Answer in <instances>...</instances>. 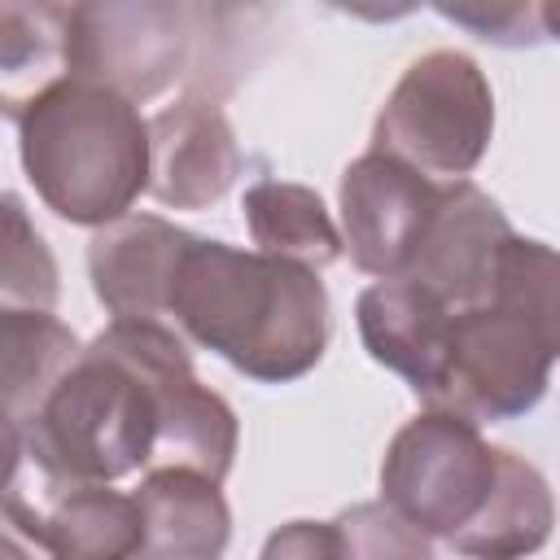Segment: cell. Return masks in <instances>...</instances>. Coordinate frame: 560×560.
Returning a JSON list of instances; mask_svg holds the SVG:
<instances>
[{"instance_id":"cell-6","label":"cell","mask_w":560,"mask_h":560,"mask_svg":"<svg viewBox=\"0 0 560 560\" xmlns=\"http://www.w3.org/2000/svg\"><path fill=\"white\" fill-rule=\"evenodd\" d=\"M499 468V446L481 438V424L424 407L385 446L381 503L394 508L424 538H455L486 503Z\"/></svg>"},{"instance_id":"cell-8","label":"cell","mask_w":560,"mask_h":560,"mask_svg":"<svg viewBox=\"0 0 560 560\" xmlns=\"http://www.w3.org/2000/svg\"><path fill=\"white\" fill-rule=\"evenodd\" d=\"M192 4H70V79L109 88L131 105L184 83Z\"/></svg>"},{"instance_id":"cell-12","label":"cell","mask_w":560,"mask_h":560,"mask_svg":"<svg viewBox=\"0 0 560 560\" xmlns=\"http://www.w3.org/2000/svg\"><path fill=\"white\" fill-rule=\"evenodd\" d=\"M192 245V232L175 228L162 214H122L92 232L88 241V280L96 302L114 319H162L171 311L179 262Z\"/></svg>"},{"instance_id":"cell-23","label":"cell","mask_w":560,"mask_h":560,"mask_svg":"<svg viewBox=\"0 0 560 560\" xmlns=\"http://www.w3.org/2000/svg\"><path fill=\"white\" fill-rule=\"evenodd\" d=\"M438 18L472 31L486 44L499 48H525V44H542L556 31V4L542 0H481V4H438Z\"/></svg>"},{"instance_id":"cell-22","label":"cell","mask_w":560,"mask_h":560,"mask_svg":"<svg viewBox=\"0 0 560 560\" xmlns=\"http://www.w3.org/2000/svg\"><path fill=\"white\" fill-rule=\"evenodd\" d=\"M332 525L350 560H433V538H424L381 499L346 508L341 516H332Z\"/></svg>"},{"instance_id":"cell-9","label":"cell","mask_w":560,"mask_h":560,"mask_svg":"<svg viewBox=\"0 0 560 560\" xmlns=\"http://www.w3.org/2000/svg\"><path fill=\"white\" fill-rule=\"evenodd\" d=\"M442 201V184L385 158L363 153L341 171L337 206H341V249H350V262L363 276L398 280Z\"/></svg>"},{"instance_id":"cell-14","label":"cell","mask_w":560,"mask_h":560,"mask_svg":"<svg viewBox=\"0 0 560 560\" xmlns=\"http://www.w3.org/2000/svg\"><path fill=\"white\" fill-rule=\"evenodd\" d=\"M136 560H223L232 512L219 481L188 468H149L136 486Z\"/></svg>"},{"instance_id":"cell-2","label":"cell","mask_w":560,"mask_h":560,"mask_svg":"<svg viewBox=\"0 0 560 560\" xmlns=\"http://www.w3.org/2000/svg\"><path fill=\"white\" fill-rule=\"evenodd\" d=\"M18 153L39 201L96 232L149 184V118L109 88L66 79L18 122Z\"/></svg>"},{"instance_id":"cell-25","label":"cell","mask_w":560,"mask_h":560,"mask_svg":"<svg viewBox=\"0 0 560 560\" xmlns=\"http://www.w3.org/2000/svg\"><path fill=\"white\" fill-rule=\"evenodd\" d=\"M18 459H22V424H18L13 416L0 411V490L9 486Z\"/></svg>"},{"instance_id":"cell-19","label":"cell","mask_w":560,"mask_h":560,"mask_svg":"<svg viewBox=\"0 0 560 560\" xmlns=\"http://www.w3.org/2000/svg\"><path fill=\"white\" fill-rule=\"evenodd\" d=\"M271 9L241 4H192V57L184 70V96L223 101L262 57Z\"/></svg>"},{"instance_id":"cell-18","label":"cell","mask_w":560,"mask_h":560,"mask_svg":"<svg viewBox=\"0 0 560 560\" xmlns=\"http://www.w3.org/2000/svg\"><path fill=\"white\" fill-rule=\"evenodd\" d=\"M83 341L52 311L0 302V411L26 424L52 385L74 368Z\"/></svg>"},{"instance_id":"cell-16","label":"cell","mask_w":560,"mask_h":560,"mask_svg":"<svg viewBox=\"0 0 560 560\" xmlns=\"http://www.w3.org/2000/svg\"><path fill=\"white\" fill-rule=\"evenodd\" d=\"M70 79V4L0 0V118L22 122Z\"/></svg>"},{"instance_id":"cell-20","label":"cell","mask_w":560,"mask_h":560,"mask_svg":"<svg viewBox=\"0 0 560 560\" xmlns=\"http://www.w3.org/2000/svg\"><path fill=\"white\" fill-rule=\"evenodd\" d=\"M61 298V271L52 245L35 228L18 192H0V302L26 311H52Z\"/></svg>"},{"instance_id":"cell-21","label":"cell","mask_w":560,"mask_h":560,"mask_svg":"<svg viewBox=\"0 0 560 560\" xmlns=\"http://www.w3.org/2000/svg\"><path fill=\"white\" fill-rule=\"evenodd\" d=\"M486 302H503L512 311H525L542 328L560 332V267H556V249L512 232L503 241L499 258H494V276H490Z\"/></svg>"},{"instance_id":"cell-10","label":"cell","mask_w":560,"mask_h":560,"mask_svg":"<svg viewBox=\"0 0 560 560\" xmlns=\"http://www.w3.org/2000/svg\"><path fill=\"white\" fill-rule=\"evenodd\" d=\"M241 162L236 127L206 96H179L149 118L144 192L166 210H210L236 184Z\"/></svg>"},{"instance_id":"cell-13","label":"cell","mask_w":560,"mask_h":560,"mask_svg":"<svg viewBox=\"0 0 560 560\" xmlns=\"http://www.w3.org/2000/svg\"><path fill=\"white\" fill-rule=\"evenodd\" d=\"M451 315L438 293L411 284V280H376L354 302V324L363 337V350L407 381V389L420 398V407L433 398L442 363H446V337Z\"/></svg>"},{"instance_id":"cell-3","label":"cell","mask_w":560,"mask_h":560,"mask_svg":"<svg viewBox=\"0 0 560 560\" xmlns=\"http://www.w3.org/2000/svg\"><path fill=\"white\" fill-rule=\"evenodd\" d=\"M158 442V402L144 368L101 328L22 424V451L66 477L122 481L144 472Z\"/></svg>"},{"instance_id":"cell-15","label":"cell","mask_w":560,"mask_h":560,"mask_svg":"<svg viewBox=\"0 0 560 560\" xmlns=\"http://www.w3.org/2000/svg\"><path fill=\"white\" fill-rule=\"evenodd\" d=\"M556 525V503L547 477L516 451L499 446L494 486L481 512L451 538V547L468 560H529L547 547Z\"/></svg>"},{"instance_id":"cell-17","label":"cell","mask_w":560,"mask_h":560,"mask_svg":"<svg viewBox=\"0 0 560 560\" xmlns=\"http://www.w3.org/2000/svg\"><path fill=\"white\" fill-rule=\"evenodd\" d=\"M241 210H245L254 249L267 258H280V262H293L306 271H324L346 254L332 210L306 184L271 179V175L254 179L245 188Z\"/></svg>"},{"instance_id":"cell-26","label":"cell","mask_w":560,"mask_h":560,"mask_svg":"<svg viewBox=\"0 0 560 560\" xmlns=\"http://www.w3.org/2000/svg\"><path fill=\"white\" fill-rule=\"evenodd\" d=\"M0 560H44L22 534H13L9 525H0Z\"/></svg>"},{"instance_id":"cell-11","label":"cell","mask_w":560,"mask_h":560,"mask_svg":"<svg viewBox=\"0 0 560 560\" xmlns=\"http://www.w3.org/2000/svg\"><path fill=\"white\" fill-rule=\"evenodd\" d=\"M508 236H512V223L499 210V201L486 188H477L472 179H451V184H442L433 223H429L411 267L398 280H411V284L438 293L446 306H477L490 293L494 258Z\"/></svg>"},{"instance_id":"cell-4","label":"cell","mask_w":560,"mask_h":560,"mask_svg":"<svg viewBox=\"0 0 560 560\" xmlns=\"http://www.w3.org/2000/svg\"><path fill=\"white\" fill-rule=\"evenodd\" d=\"M494 136V92L486 70L459 48H429L389 88L372 153H385L438 184L468 179Z\"/></svg>"},{"instance_id":"cell-24","label":"cell","mask_w":560,"mask_h":560,"mask_svg":"<svg viewBox=\"0 0 560 560\" xmlns=\"http://www.w3.org/2000/svg\"><path fill=\"white\" fill-rule=\"evenodd\" d=\"M258 560H350L332 521H289L267 534Z\"/></svg>"},{"instance_id":"cell-5","label":"cell","mask_w":560,"mask_h":560,"mask_svg":"<svg viewBox=\"0 0 560 560\" xmlns=\"http://www.w3.org/2000/svg\"><path fill=\"white\" fill-rule=\"evenodd\" d=\"M556 350L560 332L542 328L525 311H512L503 302L455 306L446 363L424 407L455 411L472 424L516 420L542 402Z\"/></svg>"},{"instance_id":"cell-7","label":"cell","mask_w":560,"mask_h":560,"mask_svg":"<svg viewBox=\"0 0 560 560\" xmlns=\"http://www.w3.org/2000/svg\"><path fill=\"white\" fill-rule=\"evenodd\" d=\"M0 516L44 560H136L140 512L136 499L105 481L66 477L22 451Z\"/></svg>"},{"instance_id":"cell-1","label":"cell","mask_w":560,"mask_h":560,"mask_svg":"<svg viewBox=\"0 0 560 560\" xmlns=\"http://www.w3.org/2000/svg\"><path fill=\"white\" fill-rule=\"evenodd\" d=\"M166 319L184 341L262 385L306 376L332 328L319 271L206 236H192L179 262Z\"/></svg>"}]
</instances>
